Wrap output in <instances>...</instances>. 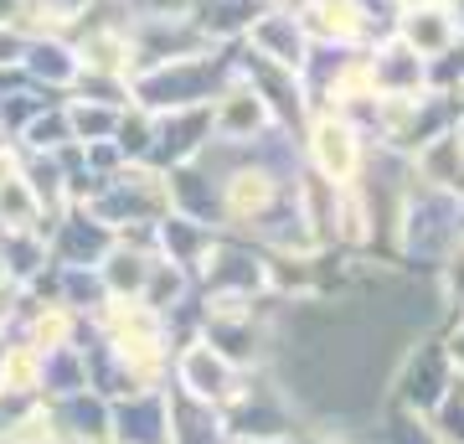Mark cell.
I'll return each instance as SVG.
<instances>
[{"instance_id":"cell-3","label":"cell","mask_w":464,"mask_h":444,"mask_svg":"<svg viewBox=\"0 0 464 444\" xmlns=\"http://www.w3.org/2000/svg\"><path fill=\"white\" fill-rule=\"evenodd\" d=\"M63 134H67V124H63V119H42V124L32 130V140H36L42 150H47V145H63Z\"/></svg>"},{"instance_id":"cell-1","label":"cell","mask_w":464,"mask_h":444,"mask_svg":"<svg viewBox=\"0 0 464 444\" xmlns=\"http://www.w3.org/2000/svg\"><path fill=\"white\" fill-rule=\"evenodd\" d=\"M253 42L264 47V57H274L279 67H299V52H304V42H299V26L295 16H268L253 26Z\"/></svg>"},{"instance_id":"cell-2","label":"cell","mask_w":464,"mask_h":444,"mask_svg":"<svg viewBox=\"0 0 464 444\" xmlns=\"http://www.w3.org/2000/svg\"><path fill=\"white\" fill-rule=\"evenodd\" d=\"M227 378H232L227 362L212 357V351H191V357H186V388L197 398H222L227 393Z\"/></svg>"}]
</instances>
